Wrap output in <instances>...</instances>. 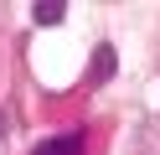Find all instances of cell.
I'll list each match as a JSON object with an SVG mask.
<instances>
[{
    "label": "cell",
    "instance_id": "6da1fadb",
    "mask_svg": "<svg viewBox=\"0 0 160 155\" xmlns=\"http://www.w3.org/2000/svg\"><path fill=\"white\" fill-rule=\"evenodd\" d=\"M83 150H88L83 129H67V134H57V140H42L31 155H83Z\"/></svg>",
    "mask_w": 160,
    "mask_h": 155
},
{
    "label": "cell",
    "instance_id": "7a4b0ae2",
    "mask_svg": "<svg viewBox=\"0 0 160 155\" xmlns=\"http://www.w3.org/2000/svg\"><path fill=\"white\" fill-rule=\"evenodd\" d=\"M108 72H114V47H98V52H93V67H88V78H93V83H108Z\"/></svg>",
    "mask_w": 160,
    "mask_h": 155
},
{
    "label": "cell",
    "instance_id": "3957f363",
    "mask_svg": "<svg viewBox=\"0 0 160 155\" xmlns=\"http://www.w3.org/2000/svg\"><path fill=\"white\" fill-rule=\"evenodd\" d=\"M31 16H36V21H42V26H52V21H62V5H36V10H31Z\"/></svg>",
    "mask_w": 160,
    "mask_h": 155
}]
</instances>
